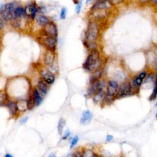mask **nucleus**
I'll return each mask as SVG.
<instances>
[{
    "mask_svg": "<svg viewBox=\"0 0 157 157\" xmlns=\"http://www.w3.org/2000/svg\"><path fill=\"white\" fill-rule=\"evenodd\" d=\"M100 33V28L96 20H90L85 31L84 45L90 51L96 49V41L98 39Z\"/></svg>",
    "mask_w": 157,
    "mask_h": 157,
    "instance_id": "nucleus-1",
    "label": "nucleus"
},
{
    "mask_svg": "<svg viewBox=\"0 0 157 157\" xmlns=\"http://www.w3.org/2000/svg\"><path fill=\"white\" fill-rule=\"evenodd\" d=\"M101 65L102 60L101 59L100 53L99 51L96 49L90 51L82 66L85 70L93 72L97 69L101 68Z\"/></svg>",
    "mask_w": 157,
    "mask_h": 157,
    "instance_id": "nucleus-2",
    "label": "nucleus"
},
{
    "mask_svg": "<svg viewBox=\"0 0 157 157\" xmlns=\"http://www.w3.org/2000/svg\"><path fill=\"white\" fill-rule=\"evenodd\" d=\"M119 84L114 80L109 81L107 84L105 97L103 103L111 104L116 99V95L119 90Z\"/></svg>",
    "mask_w": 157,
    "mask_h": 157,
    "instance_id": "nucleus-3",
    "label": "nucleus"
},
{
    "mask_svg": "<svg viewBox=\"0 0 157 157\" xmlns=\"http://www.w3.org/2000/svg\"><path fill=\"white\" fill-rule=\"evenodd\" d=\"M17 6L14 2L8 3L4 5H2L0 8V15L1 18L4 21H11L15 18L14 10Z\"/></svg>",
    "mask_w": 157,
    "mask_h": 157,
    "instance_id": "nucleus-4",
    "label": "nucleus"
},
{
    "mask_svg": "<svg viewBox=\"0 0 157 157\" xmlns=\"http://www.w3.org/2000/svg\"><path fill=\"white\" fill-rule=\"evenodd\" d=\"M134 93L131 82L125 81L122 83L119 87V90L116 95V99H120L130 96Z\"/></svg>",
    "mask_w": 157,
    "mask_h": 157,
    "instance_id": "nucleus-5",
    "label": "nucleus"
},
{
    "mask_svg": "<svg viewBox=\"0 0 157 157\" xmlns=\"http://www.w3.org/2000/svg\"><path fill=\"white\" fill-rule=\"evenodd\" d=\"M42 35L45 37L51 36L57 38L58 36V29L56 24L51 22L44 27L42 30Z\"/></svg>",
    "mask_w": 157,
    "mask_h": 157,
    "instance_id": "nucleus-6",
    "label": "nucleus"
},
{
    "mask_svg": "<svg viewBox=\"0 0 157 157\" xmlns=\"http://www.w3.org/2000/svg\"><path fill=\"white\" fill-rule=\"evenodd\" d=\"M147 75V71H143L133 78L131 84L134 92L139 91L140 87L142 85L144 80L146 78Z\"/></svg>",
    "mask_w": 157,
    "mask_h": 157,
    "instance_id": "nucleus-7",
    "label": "nucleus"
},
{
    "mask_svg": "<svg viewBox=\"0 0 157 157\" xmlns=\"http://www.w3.org/2000/svg\"><path fill=\"white\" fill-rule=\"evenodd\" d=\"M41 75L42 80L49 85H52L55 81V74L48 69H42L41 71Z\"/></svg>",
    "mask_w": 157,
    "mask_h": 157,
    "instance_id": "nucleus-8",
    "label": "nucleus"
},
{
    "mask_svg": "<svg viewBox=\"0 0 157 157\" xmlns=\"http://www.w3.org/2000/svg\"><path fill=\"white\" fill-rule=\"evenodd\" d=\"M43 43L46 49L48 51L55 52L57 49V39L55 38L48 36L45 37L43 40Z\"/></svg>",
    "mask_w": 157,
    "mask_h": 157,
    "instance_id": "nucleus-9",
    "label": "nucleus"
},
{
    "mask_svg": "<svg viewBox=\"0 0 157 157\" xmlns=\"http://www.w3.org/2000/svg\"><path fill=\"white\" fill-rule=\"evenodd\" d=\"M55 60V54L54 52L47 50L44 57V62L45 65L50 67L54 65Z\"/></svg>",
    "mask_w": 157,
    "mask_h": 157,
    "instance_id": "nucleus-10",
    "label": "nucleus"
},
{
    "mask_svg": "<svg viewBox=\"0 0 157 157\" xmlns=\"http://www.w3.org/2000/svg\"><path fill=\"white\" fill-rule=\"evenodd\" d=\"M38 11V9L35 5H29L25 8V15L31 19H34L36 17Z\"/></svg>",
    "mask_w": 157,
    "mask_h": 157,
    "instance_id": "nucleus-11",
    "label": "nucleus"
},
{
    "mask_svg": "<svg viewBox=\"0 0 157 157\" xmlns=\"http://www.w3.org/2000/svg\"><path fill=\"white\" fill-rule=\"evenodd\" d=\"M111 7V3L110 2L98 1L94 4L90 8V11L98 9H109Z\"/></svg>",
    "mask_w": 157,
    "mask_h": 157,
    "instance_id": "nucleus-12",
    "label": "nucleus"
},
{
    "mask_svg": "<svg viewBox=\"0 0 157 157\" xmlns=\"http://www.w3.org/2000/svg\"><path fill=\"white\" fill-rule=\"evenodd\" d=\"M92 119H93L92 112L88 111V110H87V111L83 112L82 116L81 117L80 122L82 125H87L91 123Z\"/></svg>",
    "mask_w": 157,
    "mask_h": 157,
    "instance_id": "nucleus-13",
    "label": "nucleus"
},
{
    "mask_svg": "<svg viewBox=\"0 0 157 157\" xmlns=\"http://www.w3.org/2000/svg\"><path fill=\"white\" fill-rule=\"evenodd\" d=\"M36 88L39 91V92L41 93V95L44 97L47 93L49 91V85L47 84L44 81H43L42 79L39 80L38 82L37 87Z\"/></svg>",
    "mask_w": 157,
    "mask_h": 157,
    "instance_id": "nucleus-14",
    "label": "nucleus"
},
{
    "mask_svg": "<svg viewBox=\"0 0 157 157\" xmlns=\"http://www.w3.org/2000/svg\"><path fill=\"white\" fill-rule=\"evenodd\" d=\"M82 157H104L96 151L91 149H82Z\"/></svg>",
    "mask_w": 157,
    "mask_h": 157,
    "instance_id": "nucleus-15",
    "label": "nucleus"
},
{
    "mask_svg": "<svg viewBox=\"0 0 157 157\" xmlns=\"http://www.w3.org/2000/svg\"><path fill=\"white\" fill-rule=\"evenodd\" d=\"M6 106L9 109V113L11 116H15L17 114L18 109L16 103L12 100H8V101L6 103Z\"/></svg>",
    "mask_w": 157,
    "mask_h": 157,
    "instance_id": "nucleus-16",
    "label": "nucleus"
},
{
    "mask_svg": "<svg viewBox=\"0 0 157 157\" xmlns=\"http://www.w3.org/2000/svg\"><path fill=\"white\" fill-rule=\"evenodd\" d=\"M36 22L39 26L44 27L51 21L48 17L45 16L44 15H38L36 17Z\"/></svg>",
    "mask_w": 157,
    "mask_h": 157,
    "instance_id": "nucleus-17",
    "label": "nucleus"
},
{
    "mask_svg": "<svg viewBox=\"0 0 157 157\" xmlns=\"http://www.w3.org/2000/svg\"><path fill=\"white\" fill-rule=\"evenodd\" d=\"M32 95L35 100L36 105L37 106H39L43 101V97L41 95V93L39 92V91L38 90V89L36 88H33V91H32Z\"/></svg>",
    "mask_w": 157,
    "mask_h": 157,
    "instance_id": "nucleus-18",
    "label": "nucleus"
},
{
    "mask_svg": "<svg viewBox=\"0 0 157 157\" xmlns=\"http://www.w3.org/2000/svg\"><path fill=\"white\" fill-rule=\"evenodd\" d=\"M14 15H15V18L21 19L22 18L24 17L25 16V8H23L20 6H17L14 10Z\"/></svg>",
    "mask_w": 157,
    "mask_h": 157,
    "instance_id": "nucleus-19",
    "label": "nucleus"
},
{
    "mask_svg": "<svg viewBox=\"0 0 157 157\" xmlns=\"http://www.w3.org/2000/svg\"><path fill=\"white\" fill-rule=\"evenodd\" d=\"M36 103L35 100L34 99V97L32 95V93H31V95L29 96L28 100H26V106H27V109L28 110H32L34 109L35 107Z\"/></svg>",
    "mask_w": 157,
    "mask_h": 157,
    "instance_id": "nucleus-20",
    "label": "nucleus"
},
{
    "mask_svg": "<svg viewBox=\"0 0 157 157\" xmlns=\"http://www.w3.org/2000/svg\"><path fill=\"white\" fill-rule=\"evenodd\" d=\"M66 125V121L64 119H60V120L58 121V133L60 135H62L63 133V130L64 128L65 127Z\"/></svg>",
    "mask_w": 157,
    "mask_h": 157,
    "instance_id": "nucleus-21",
    "label": "nucleus"
},
{
    "mask_svg": "<svg viewBox=\"0 0 157 157\" xmlns=\"http://www.w3.org/2000/svg\"><path fill=\"white\" fill-rule=\"evenodd\" d=\"M8 94L5 91H0V106L6 105L8 100Z\"/></svg>",
    "mask_w": 157,
    "mask_h": 157,
    "instance_id": "nucleus-22",
    "label": "nucleus"
},
{
    "mask_svg": "<svg viewBox=\"0 0 157 157\" xmlns=\"http://www.w3.org/2000/svg\"><path fill=\"white\" fill-rule=\"evenodd\" d=\"M17 103V106L18 111H20V112H24L27 109L26 106V101L25 100H20Z\"/></svg>",
    "mask_w": 157,
    "mask_h": 157,
    "instance_id": "nucleus-23",
    "label": "nucleus"
},
{
    "mask_svg": "<svg viewBox=\"0 0 157 157\" xmlns=\"http://www.w3.org/2000/svg\"><path fill=\"white\" fill-rule=\"evenodd\" d=\"M157 98V74L155 77V86L153 90V91L151 94V95L149 97V101H152L155 100Z\"/></svg>",
    "mask_w": 157,
    "mask_h": 157,
    "instance_id": "nucleus-24",
    "label": "nucleus"
},
{
    "mask_svg": "<svg viewBox=\"0 0 157 157\" xmlns=\"http://www.w3.org/2000/svg\"><path fill=\"white\" fill-rule=\"evenodd\" d=\"M78 140H79V137H78V136H75L71 140V144H70V149H74L77 144L78 143Z\"/></svg>",
    "mask_w": 157,
    "mask_h": 157,
    "instance_id": "nucleus-25",
    "label": "nucleus"
},
{
    "mask_svg": "<svg viewBox=\"0 0 157 157\" xmlns=\"http://www.w3.org/2000/svg\"><path fill=\"white\" fill-rule=\"evenodd\" d=\"M10 22H11V25L14 28H19V27H20V26L21 25V22H20V19L14 18Z\"/></svg>",
    "mask_w": 157,
    "mask_h": 157,
    "instance_id": "nucleus-26",
    "label": "nucleus"
},
{
    "mask_svg": "<svg viewBox=\"0 0 157 157\" xmlns=\"http://www.w3.org/2000/svg\"><path fill=\"white\" fill-rule=\"evenodd\" d=\"M74 157H82V149H77L73 152Z\"/></svg>",
    "mask_w": 157,
    "mask_h": 157,
    "instance_id": "nucleus-27",
    "label": "nucleus"
},
{
    "mask_svg": "<svg viewBox=\"0 0 157 157\" xmlns=\"http://www.w3.org/2000/svg\"><path fill=\"white\" fill-rule=\"evenodd\" d=\"M66 14H67V9L65 8H63L60 12V18L63 20L65 19L66 17Z\"/></svg>",
    "mask_w": 157,
    "mask_h": 157,
    "instance_id": "nucleus-28",
    "label": "nucleus"
},
{
    "mask_svg": "<svg viewBox=\"0 0 157 157\" xmlns=\"http://www.w3.org/2000/svg\"><path fill=\"white\" fill-rule=\"evenodd\" d=\"M81 8H82V2H79L76 5V7H75V12L77 14L80 13L81 11Z\"/></svg>",
    "mask_w": 157,
    "mask_h": 157,
    "instance_id": "nucleus-29",
    "label": "nucleus"
},
{
    "mask_svg": "<svg viewBox=\"0 0 157 157\" xmlns=\"http://www.w3.org/2000/svg\"><path fill=\"white\" fill-rule=\"evenodd\" d=\"M70 136H71V132H70L69 130H66L65 132L64 135L62 137V140H66V139H68L70 137Z\"/></svg>",
    "mask_w": 157,
    "mask_h": 157,
    "instance_id": "nucleus-30",
    "label": "nucleus"
},
{
    "mask_svg": "<svg viewBox=\"0 0 157 157\" xmlns=\"http://www.w3.org/2000/svg\"><path fill=\"white\" fill-rule=\"evenodd\" d=\"M114 139V136L111 134H108L106 136V141L107 143H111V141Z\"/></svg>",
    "mask_w": 157,
    "mask_h": 157,
    "instance_id": "nucleus-31",
    "label": "nucleus"
},
{
    "mask_svg": "<svg viewBox=\"0 0 157 157\" xmlns=\"http://www.w3.org/2000/svg\"><path fill=\"white\" fill-rule=\"evenodd\" d=\"M28 120V117H24V118H23L22 119H21V120H20V124H22V125H23V124H25V123H26L27 122Z\"/></svg>",
    "mask_w": 157,
    "mask_h": 157,
    "instance_id": "nucleus-32",
    "label": "nucleus"
},
{
    "mask_svg": "<svg viewBox=\"0 0 157 157\" xmlns=\"http://www.w3.org/2000/svg\"><path fill=\"white\" fill-rule=\"evenodd\" d=\"M4 26H5V22L2 18H0V30H2Z\"/></svg>",
    "mask_w": 157,
    "mask_h": 157,
    "instance_id": "nucleus-33",
    "label": "nucleus"
},
{
    "mask_svg": "<svg viewBox=\"0 0 157 157\" xmlns=\"http://www.w3.org/2000/svg\"><path fill=\"white\" fill-rule=\"evenodd\" d=\"M5 157H14V156H12L11 154L10 153H6L5 155Z\"/></svg>",
    "mask_w": 157,
    "mask_h": 157,
    "instance_id": "nucleus-34",
    "label": "nucleus"
},
{
    "mask_svg": "<svg viewBox=\"0 0 157 157\" xmlns=\"http://www.w3.org/2000/svg\"><path fill=\"white\" fill-rule=\"evenodd\" d=\"M48 157H57V156L55 153H51L48 156Z\"/></svg>",
    "mask_w": 157,
    "mask_h": 157,
    "instance_id": "nucleus-35",
    "label": "nucleus"
},
{
    "mask_svg": "<svg viewBox=\"0 0 157 157\" xmlns=\"http://www.w3.org/2000/svg\"><path fill=\"white\" fill-rule=\"evenodd\" d=\"M156 120H157V112H156Z\"/></svg>",
    "mask_w": 157,
    "mask_h": 157,
    "instance_id": "nucleus-36",
    "label": "nucleus"
},
{
    "mask_svg": "<svg viewBox=\"0 0 157 157\" xmlns=\"http://www.w3.org/2000/svg\"><path fill=\"white\" fill-rule=\"evenodd\" d=\"M155 106L157 107V102H156V104H155Z\"/></svg>",
    "mask_w": 157,
    "mask_h": 157,
    "instance_id": "nucleus-37",
    "label": "nucleus"
},
{
    "mask_svg": "<svg viewBox=\"0 0 157 157\" xmlns=\"http://www.w3.org/2000/svg\"><path fill=\"white\" fill-rule=\"evenodd\" d=\"M110 157H115V156H110Z\"/></svg>",
    "mask_w": 157,
    "mask_h": 157,
    "instance_id": "nucleus-38",
    "label": "nucleus"
}]
</instances>
